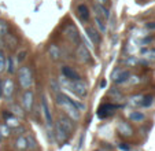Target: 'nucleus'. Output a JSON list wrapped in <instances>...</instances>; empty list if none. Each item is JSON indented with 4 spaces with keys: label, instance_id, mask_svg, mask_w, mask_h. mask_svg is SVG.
<instances>
[{
    "label": "nucleus",
    "instance_id": "obj_1",
    "mask_svg": "<svg viewBox=\"0 0 155 151\" xmlns=\"http://www.w3.org/2000/svg\"><path fill=\"white\" fill-rule=\"evenodd\" d=\"M59 82H61L64 88H68L70 92L76 93L78 98H85V96L88 95V87L84 81H81V80H78V81H69L68 79H64L63 76H62Z\"/></svg>",
    "mask_w": 155,
    "mask_h": 151
},
{
    "label": "nucleus",
    "instance_id": "obj_2",
    "mask_svg": "<svg viewBox=\"0 0 155 151\" xmlns=\"http://www.w3.org/2000/svg\"><path fill=\"white\" fill-rule=\"evenodd\" d=\"M18 82L22 89H30L33 85V73L29 66H21L18 69Z\"/></svg>",
    "mask_w": 155,
    "mask_h": 151
},
{
    "label": "nucleus",
    "instance_id": "obj_3",
    "mask_svg": "<svg viewBox=\"0 0 155 151\" xmlns=\"http://www.w3.org/2000/svg\"><path fill=\"white\" fill-rule=\"evenodd\" d=\"M129 77H130V72L126 69H122V67H115L111 72V80L117 85H122L125 82H128Z\"/></svg>",
    "mask_w": 155,
    "mask_h": 151
},
{
    "label": "nucleus",
    "instance_id": "obj_4",
    "mask_svg": "<svg viewBox=\"0 0 155 151\" xmlns=\"http://www.w3.org/2000/svg\"><path fill=\"white\" fill-rule=\"evenodd\" d=\"M0 92L2 96L6 99L7 102H10L12 98V93H14V81L11 79H3L0 81Z\"/></svg>",
    "mask_w": 155,
    "mask_h": 151
},
{
    "label": "nucleus",
    "instance_id": "obj_5",
    "mask_svg": "<svg viewBox=\"0 0 155 151\" xmlns=\"http://www.w3.org/2000/svg\"><path fill=\"white\" fill-rule=\"evenodd\" d=\"M33 105H35V93L32 89H25L21 96V106L26 113H29L33 110Z\"/></svg>",
    "mask_w": 155,
    "mask_h": 151
},
{
    "label": "nucleus",
    "instance_id": "obj_6",
    "mask_svg": "<svg viewBox=\"0 0 155 151\" xmlns=\"http://www.w3.org/2000/svg\"><path fill=\"white\" fill-rule=\"evenodd\" d=\"M76 56H77V59H78V62H81V63H92L91 52H89V49L87 48V45H84L82 43L77 44Z\"/></svg>",
    "mask_w": 155,
    "mask_h": 151
},
{
    "label": "nucleus",
    "instance_id": "obj_7",
    "mask_svg": "<svg viewBox=\"0 0 155 151\" xmlns=\"http://www.w3.org/2000/svg\"><path fill=\"white\" fill-rule=\"evenodd\" d=\"M120 107L121 106L114 105V103H102V105L97 107V117H99L100 119H104V118H107V117L113 116L114 111Z\"/></svg>",
    "mask_w": 155,
    "mask_h": 151
},
{
    "label": "nucleus",
    "instance_id": "obj_8",
    "mask_svg": "<svg viewBox=\"0 0 155 151\" xmlns=\"http://www.w3.org/2000/svg\"><path fill=\"white\" fill-rule=\"evenodd\" d=\"M41 111L44 114V118H45V122H47V126L51 128L52 126V114L50 111V107H48V102L45 95H41Z\"/></svg>",
    "mask_w": 155,
    "mask_h": 151
},
{
    "label": "nucleus",
    "instance_id": "obj_9",
    "mask_svg": "<svg viewBox=\"0 0 155 151\" xmlns=\"http://www.w3.org/2000/svg\"><path fill=\"white\" fill-rule=\"evenodd\" d=\"M58 122L63 126V129L66 132H68L69 135L70 133H73L74 132V129H76V124H74V121L70 118V117H68V116H59V119H58Z\"/></svg>",
    "mask_w": 155,
    "mask_h": 151
},
{
    "label": "nucleus",
    "instance_id": "obj_10",
    "mask_svg": "<svg viewBox=\"0 0 155 151\" xmlns=\"http://www.w3.org/2000/svg\"><path fill=\"white\" fill-rule=\"evenodd\" d=\"M64 35H66V37H68L71 43H76V44L80 43V33H78V30H77V28L74 26V25H71V23L64 28Z\"/></svg>",
    "mask_w": 155,
    "mask_h": 151
},
{
    "label": "nucleus",
    "instance_id": "obj_11",
    "mask_svg": "<svg viewBox=\"0 0 155 151\" xmlns=\"http://www.w3.org/2000/svg\"><path fill=\"white\" fill-rule=\"evenodd\" d=\"M117 131L122 137H130L133 135V129H132L130 124L125 121H120L117 125Z\"/></svg>",
    "mask_w": 155,
    "mask_h": 151
},
{
    "label": "nucleus",
    "instance_id": "obj_12",
    "mask_svg": "<svg viewBox=\"0 0 155 151\" xmlns=\"http://www.w3.org/2000/svg\"><path fill=\"white\" fill-rule=\"evenodd\" d=\"M62 76H63L64 79H68L69 81H78V80H81L80 74L70 66H63L62 67Z\"/></svg>",
    "mask_w": 155,
    "mask_h": 151
},
{
    "label": "nucleus",
    "instance_id": "obj_13",
    "mask_svg": "<svg viewBox=\"0 0 155 151\" xmlns=\"http://www.w3.org/2000/svg\"><path fill=\"white\" fill-rule=\"evenodd\" d=\"M85 30H87V36L89 37V40H91L95 45L102 43V36H100V32L97 29H95L94 26H87Z\"/></svg>",
    "mask_w": 155,
    "mask_h": 151
},
{
    "label": "nucleus",
    "instance_id": "obj_14",
    "mask_svg": "<svg viewBox=\"0 0 155 151\" xmlns=\"http://www.w3.org/2000/svg\"><path fill=\"white\" fill-rule=\"evenodd\" d=\"M92 7H94V11L96 12V15L100 17L102 19L107 21L108 18H110V11H108V8L106 6H103V4H100V3H94Z\"/></svg>",
    "mask_w": 155,
    "mask_h": 151
},
{
    "label": "nucleus",
    "instance_id": "obj_15",
    "mask_svg": "<svg viewBox=\"0 0 155 151\" xmlns=\"http://www.w3.org/2000/svg\"><path fill=\"white\" fill-rule=\"evenodd\" d=\"M77 15L82 22H88L91 19V12H89V8L85 4H78L77 6Z\"/></svg>",
    "mask_w": 155,
    "mask_h": 151
},
{
    "label": "nucleus",
    "instance_id": "obj_16",
    "mask_svg": "<svg viewBox=\"0 0 155 151\" xmlns=\"http://www.w3.org/2000/svg\"><path fill=\"white\" fill-rule=\"evenodd\" d=\"M69 136H70V135H69L68 132L64 131L63 126H62L59 122H56V125H55V139L58 140V142L63 143L64 140H68Z\"/></svg>",
    "mask_w": 155,
    "mask_h": 151
},
{
    "label": "nucleus",
    "instance_id": "obj_17",
    "mask_svg": "<svg viewBox=\"0 0 155 151\" xmlns=\"http://www.w3.org/2000/svg\"><path fill=\"white\" fill-rule=\"evenodd\" d=\"M17 59L14 58L12 55H8L7 56V61H6V70L8 74H14L15 72H17Z\"/></svg>",
    "mask_w": 155,
    "mask_h": 151
},
{
    "label": "nucleus",
    "instance_id": "obj_18",
    "mask_svg": "<svg viewBox=\"0 0 155 151\" xmlns=\"http://www.w3.org/2000/svg\"><path fill=\"white\" fill-rule=\"evenodd\" d=\"M3 41H4V44H6V45L10 49L15 48V47L18 45V39H17V36L12 35V33H10V32L3 37Z\"/></svg>",
    "mask_w": 155,
    "mask_h": 151
},
{
    "label": "nucleus",
    "instance_id": "obj_19",
    "mask_svg": "<svg viewBox=\"0 0 155 151\" xmlns=\"http://www.w3.org/2000/svg\"><path fill=\"white\" fill-rule=\"evenodd\" d=\"M48 56H50L52 61H59L61 58V49L56 44H50L48 45Z\"/></svg>",
    "mask_w": 155,
    "mask_h": 151
},
{
    "label": "nucleus",
    "instance_id": "obj_20",
    "mask_svg": "<svg viewBox=\"0 0 155 151\" xmlns=\"http://www.w3.org/2000/svg\"><path fill=\"white\" fill-rule=\"evenodd\" d=\"M21 118H18V117L17 116H14V114H10V116L8 117H7V118H6V125H7V126H8V128L10 129H14V128H17V126H19V125H21Z\"/></svg>",
    "mask_w": 155,
    "mask_h": 151
},
{
    "label": "nucleus",
    "instance_id": "obj_21",
    "mask_svg": "<svg viewBox=\"0 0 155 151\" xmlns=\"http://www.w3.org/2000/svg\"><path fill=\"white\" fill-rule=\"evenodd\" d=\"M15 148L19 151H25L28 150V142H26V137L24 136V135H21V136H18L17 139H15Z\"/></svg>",
    "mask_w": 155,
    "mask_h": 151
},
{
    "label": "nucleus",
    "instance_id": "obj_22",
    "mask_svg": "<svg viewBox=\"0 0 155 151\" xmlns=\"http://www.w3.org/2000/svg\"><path fill=\"white\" fill-rule=\"evenodd\" d=\"M10 111H11L14 116H17L18 118H24V117H25V113H26V111L22 109V106L17 105V103H12L11 107H10Z\"/></svg>",
    "mask_w": 155,
    "mask_h": 151
},
{
    "label": "nucleus",
    "instance_id": "obj_23",
    "mask_svg": "<svg viewBox=\"0 0 155 151\" xmlns=\"http://www.w3.org/2000/svg\"><path fill=\"white\" fill-rule=\"evenodd\" d=\"M141 55L148 62L155 61V48H143L141 49Z\"/></svg>",
    "mask_w": 155,
    "mask_h": 151
},
{
    "label": "nucleus",
    "instance_id": "obj_24",
    "mask_svg": "<svg viewBox=\"0 0 155 151\" xmlns=\"http://www.w3.org/2000/svg\"><path fill=\"white\" fill-rule=\"evenodd\" d=\"M143 98H144V95H141V93L133 95V96H130V98L128 99V103H129L130 106H133V107H137V106H141Z\"/></svg>",
    "mask_w": 155,
    "mask_h": 151
},
{
    "label": "nucleus",
    "instance_id": "obj_25",
    "mask_svg": "<svg viewBox=\"0 0 155 151\" xmlns=\"http://www.w3.org/2000/svg\"><path fill=\"white\" fill-rule=\"evenodd\" d=\"M129 118L133 122H143L146 119V114L141 113V111H133V113H130Z\"/></svg>",
    "mask_w": 155,
    "mask_h": 151
},
{
    "label": "nucleus",
    "instance_id": "obj_26",
    "mask_svg": "<svg viewBox=\"0 0 155 151\" xmlns=\"http://www.w3.org/2000/svg\"><path fill=\"white\" fill-rule=\"evenodd\" d=\"M10 32V28H8V23L6 21L0 19V39H3L7 33Z\"/></svg>",
    "mask_w": 155,
    "mask_h": 151
},
{
    "label": "nucleus",
    "instance_id": "obj_27",
    "mask_svg": "<svg viewBox=\"0 0 155 151\" xmlns=\"http://www.w3.org/2000/svg\"><path fill=\"white\" fill-rule=\"evenodd\" d=\"M152 103H154V96L152 95H144L143 102H141V107L147 109V107H150V106H152Z\"/></svg>",
    "mask_w": 155,
    "mask_h": 151
},
{
    "label": "nucleus",
    "instance_id": "obj_28",
    "mask_svg": "<svg viewBox=\"0 0 155 151\" xmlns=\"http://www.w3.org/2000/svg\"><path fill=\"white\" fill-rule=\"evenodd\" d=\"M108 95L111 96L114 100H120V99H122V92H121L120 89H117V88H111V89L108 91Z\"/></svg>",
    "mask_w": 155,
    "mask_h": 151
},
{
    "label": "nucleus",
    "instance_id": "obj_29",
    "mask_svg": "<svg viewBox=\"0 0 155 151\" xmlns=\"http://www.w3.org/2000/svg\"><path fill=\"white\" fill-rule=\"evenodd\" d=\"M124 65H126V66H136V65H139V59L133 55L126 56V59L124 61Z\"/></svg>",
    "mask_w": 155,
    "mask_h": 151
},
{
    "label": "nucleus",
    "instance_id": "obj_30",
    "mask_svg": "<svg viewBox=\"0 0 155 151\" xmlns=\"http://www.w3.org/2000/svg\"><path fill=\"white\" fill-rule=\"evenodd\" d=\"M95 22H96V26L100 29V32L104 33L106 32V25H104V19H102L100 17H95Z\"/></svg>",
    "mask_w": 155,
    "mask_h": 151
},
{
    "label": "nucleus",
    "instance_id": "obj_31",
    "mask_svg": "<svg viewBox=\"0 0 155 151\" xmlns=\"http://www.w3.org/2000/svg\"><path fill=\"white\" fill-rule=\"evenodd\" d=\"M0 133H2L3 137H8L10 135H11V129H10L6 124H2L0 125Z\"/></svg>",
    "mask_w": 155,
    "mask_h": 151
},
{
    "label": "nucleus",
    "instance_id": "obj_32",
    "mask_svg": "<svg viewBox=\"0 0 155 151\" xmlns=\"http://www.w3.org/2000/svg\"><path fill=\"white\" fill-rule=\"evenodd\" d=\"M6 61H7V56L4 55L3 49H0V72L6 70Z\"/></svg>",
    "mask_w": 155,
    "mask_h": 151
},
{
    "label": "nucleus",
    "instance_id": "obj_33",
    "mask_svg": "<svg viewBox=\"0 0 155 151\" xmlns=\"http://www.w3.org/2000/svg\"><path fill=\"white\" fill-rule=\"evenodd\" d=\"M26 137V142H28V148H36L37 147V142H36V139L32 136V135H28Z\"/></svg>",
    "mask_w": 155,
    "mask_h": 151
},
{
    "label": "nucleus",
    "instance_id": "obj_34",
    "mask_svg": "<svg viewBox=\"0 0 155 151\" xmlns=\"http://www.w3.org/2000/svg\"><path fill=\"white\" fill-rule=\"evenodd\" d=\"M141 81H143V80H141L139 76H130V77H129V80H128V82H130V84H133V85L140 84Z\"/></svg>",
    "mask_w": 155,
    "mask_h": 151
},
{
    "label": "nucleus",
    "instance_id": "obj_35",
    "mask_svg": "<svg viewBox=\"0 0 155 151\" xmlns=\"http://www.w3.org/2000/svg\"><path fill=\"white\" fill-rule=\"evenodd\" d=\"M26 55H28L26 51H21V52L18 54V58H17V62H18V63H22V62L26 59Z\"/></svg>",
    "mask_w": 155,
    "mask_h": 151
},
{
    "label": "nucleus",
    "instance_id": "obj_36",
    "mask_svg": "<svg viewBox=\"0 0 155 151\" xmlns=\"http://www.w3.org/2000/svg\"><path fill=\"white\" fill-rule=\"evenodd\" d=\"M24 132H25V128L22 126V125H19V126H17V128L12 129L11 133H12V135H18V136H21V133H24Z\"/></svg>",
    "mask_w": 155,
    "mask_h": 151
},
{
    "label": "nucleus",
    "instance_id": "obj_37",
    "mask_svg": "<svg viewBox=\"0 0 155 151\" xmlns=\"http://www.w3.org/2000/svg\"><path fill=\"white\" fill-rule=\"evenodd\" d=\"M51 89L54 91V92H61V89H59V82H56L55 80H51Z\"/></svg>",
    "mask_w": 155,
    "mask_h": 151
},
{
    "label": "nucleus",
    "instance_id": "obj_38",
    "mask_svg": "<svg viewBox=\"0 0 155 151\" xmlns=\"http://www.w3.org/2000/svg\"><path fill=\"white\" fill-rule=\"evenodd\" d=\"M118 147H120L121 150H124V151H130V147L128 146V143H121Z\"/></svg>",
    "mask_w": 155,
    "mask_h": 151
},
{
    "label": "nucleus",
    "instance_id": "obj_39",
    "mask_svg": "<svg viewBox=\"0 0 155 151\" xmlns=\"http://www.w3.org/2000/svg\"><path fill=\"white\" fill-rule=\"evenodd\" d=\"M152 40H154V37H151V36H150V37L143 39V40H141V44H143V45H147V44H148V43H151Z\"/></svg>",
    "mask_w": 155,
    "mask_h": 151
},
{
    "label": "nucleus",
    "instance_id": "obj_40",
    "mask_svg": "<svg viewBox=\"0 0 155 151\" xmlns=\"http://www.w3.org/2000/svg\"><path fill=\"white\" fill-rule=\"evenodd\" d=\"M146 28L150 30H155V22H148L146 23Z\"/></svg>",
    "mask_w": 155,
    "mask_h": 151
},
{
    "label": "nucleus",
    "instance_id": "obj_41",
    "mask_svg": "<svg viewBox=\"0 0 155 151\" xmlns=\"http://www.w3.org/2000/svg\"><path fill=\"white\" fill-rule=\"evenodd\" d=\"M96 2H99V3H100V4H103V6L108 3V0H96Z\"/></svg>",
    "mask_w": 155,
    "mask_h": 151
},
{
    "label": "nucleus",
    "instance_id": "obj_42",
    "mask_svg": "<svg viewBox=\"0 0 155 151\" xmlns=\"http://www.w3.org/2000/svg\"><path fill=\"white\" fill-rule=\"evenodd\" d=\"M3 139H4V137L2 136V133H0V143H2V140H3Z\"/></svg>",
    "mask_w": 155,
    "mask_h": 151
},
{
    "label": "nucleus",
    "instance_id": "obj_43",
    "mask_svg": "<svg viewBox=\"0 0 155 151\" xmlns=\"http://www.w3.org/2000/svg\"><path fill=\"white\" fill-rule=\"evenodd\" d=\"M0 45H2V39H0Z\"/></svg>",
    "mask_w": 155,
    "mask_h": 151
},
{
    "label": "nucleus",
    "instance_id": "obj_44",
    "mask_svg": "<svg viewBox=\"0 0 155 151\" xmlns=\"http://www.w3.org/2000/svg\"><path fill=\"white\" fill-rule=\"evenodd\" d=\"M0 98H2V92H0Z\"/></svg>",
    "mask_w": 155,
    "mask_h": 151
},
{
    "label": "nucleus",
    "instance_id": "obj_45",
    "mask_svg": "<svg viewBox=\"0 0 155 151\" xmlns=\"http://www.w3.org/2000/svg\"><path fill=\"white\" fill-rule=\"evenodd\" d=\"M95 151H100V150H95Z\"/></svg>",
    "mask_w": 155,
    "mask_h": 151
}]
</instances>
